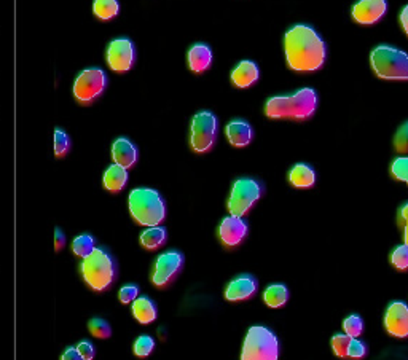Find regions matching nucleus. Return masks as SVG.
<instances>
[{"mask_svg": "<svg viewBox=\"0 0 408 360\" xmlns=\"http://www.w3.org/2000/svg\"><path fill=\"white\" fill-rule=\"evenodd\" d=\"M286 58L289 67L298 72L317 71L326 61V45L313 27L297 24L286 34Z\"/></svg>", "mask_w": 408, "mask_h": 360, "instance_id": "nucleus-1", "label": "nucleus"}, {"mask_svg": "<svg viewBox=\"0 0 408 360\" xmlns=\"http://www.w3.org/2000/svg\"><path fill=\"white\" fill-rule=\"evenodd\" d=\"M317 96L311 88H303L289 96H276L268 99L265 106V113L269 118H297L304 120L311 117L316 110Z\"/></svg>", "mask_w": 408, "mask_h": 360, "instance_id": "nucleus-2", "label": "nucleus"}, {"mask_svg": "<svg viewBox=\"0 0 408 360\" xmlns=\"http://www.w3.org/2000/svg\"><path fill=\"white\" fill-rule=\"evenodd\" d=\"M130 212L139 225L156 226L165 220L166 206L154 189H134L130 193Z\"/></svg>", "mask_w": 408, "mask_h": 360, "instance_id": "nucleus-3", "label": "nucleus"}, {"mask_svg": "<svg viewBox=\"0 0 408 360\" xmlns=\"http://www.w3.org/2000/svg\"><path fill=\"white\" fill-rule=\"evenodd\" d=\"M83 279L93 290L102 292L110 287L117 276V265L112 255L107 250L96 248L82 263Z\"/></svg>", "mask_w": 408, "mask_h": 360, "instance_id": "nucleus-4", "label": "nucleus"}, {"mask_svg": "<svg viewBox=\"0 0 408 360\" xmlns=\"http://www.w3.org/2000/svg\"><path fill=\"white\" fill-rule=\"evenodd\" d=\"M372 67L386 80H408V54L394 47L381 45L372 51Z\"/></svg>", "mask_w": 408, "mask_h": 360, "instance_id": "nucleus-5", "label": "nucleus"}, {"mask_svg": "<svg viewBox=\"0 0 408 360\" xmlns=\"http://www.w3.org/2000/svg\"><path fill=\"white\" fill-rule=\"evenodd\" d=\"M279 343L276 335L267 327L255 325L245 335L241 360H278Z\"/></svg>", "mask_w": 408, "mask_h": 360, "instance_id": "nucleus-6", "label": "nucleus"}, {"mask_svg": "<svg viewBox=\"0 0 408 360\" xmlns=\"http://www.w3.org/2000/svg\"><path fill=\"white\" fill-rule=\"evenodd\" d=\"M217 118L213 112H198L191 120L190 145L196 154H204L213 149L217 137Z\"/></svg>", "mask_w": 408, "mask_h": 360, "instance_id": "nucleus-7", "label": "nucleus"}, {"mask_svg": "<svg viewBox=\"0 0 408 360\" xmlns=\"http://www.w3.org/2000/svg\"><path fill=\"white\" fill-rule=\"evenodd\" d=\"M262 196V185L254 179H238L233 184L232 193L228 198V211L235 217H243L249 212L250 207L257 203Z\"/></svg>", "mask_w": 408, "mask_h": 360, "instance_id": "nucleus-8", "label": "nucleus"}, {"mask_svg": "<svg viewBox=\"0 0 408 360\" xmlns=\"http://www.w3.org/2000/svg\"><path fill=\"white\" fill-rule=\"evenodd\" d=\"M107 77L102 69H86L80 72L73 83V96L80 102H91L102 95L106 90Z\"/></svg>", "mask_w": 408, "mask_h": 360, "instance_id": "nucleus-9", "label": "nucleus"}, {"mask_svg": "<svg viewBox=\"0 0 408 360\" xmlns=\"http://www.w3.org/2000/svg\"><path fill=\"white\" fill-rule=\"evenodd\" d=\"M184 254L179 252V250H168V252L161 254L156 259L154 274H152V283L156 287H166L179 274L182 266H184Z\"/></svg>", "mask_w": 408, "mask_h": 360, "instance_id": "nucleus-10", "label": "nucleus"}, {"mask_svg": "<svg viewBox=\"0 0 408 360\" xmlns=\"http://www.w3.org/2000/svg\"><path fill=\"white\" fill-rule=\"evenodd\" d=\"M136 59L134 43L130 38L120 37L115 38L107 47V64L114 72L123 73L132 67Z\"/></svg>", "mask_w": 408, "mask_h": 360, "instance_id": "nucleus-11", "label": "nucleus"}, {"mask_svg": "<svg viewBox=\"0 0 408 360\" xmlns=\"http://www.w3.org/2000/svg\"><path fill=\"white\" fill-rule=\"evenodd\" d=\"M385 327L391 337H408V307L404 302H394L389 304L385 315Z\"/></svg>", "mask_w": 408, "mask_h": 360, "instance_id": "nucleus-12", "label": "nucleus"}, {"mask_svg": "<svg viewBox=\"0 0 408 360\" xmlns=\"http://www.w3.org/2000/svg\"><path fill=\"white\" fill-rule=\"evenodd\" d=\"M387 10L386 0H359L352 7V18L361 24H373Z\"/></svg>", "mask_w": 408, "mask_h": 360, "instance_id": "nucleus-13", "label": "nucleus"}, {"mask_svg": "<svg viewBox=\"0 0 408 360\" xmlns=\"http://www.w3.org/2000/svg\"><path fill=\"white\" fill-rule=\"evenodd\" d=\"M245 233H248V225L241 217H225L222 224L219 226V236L220 241L228 248H235L241 241L244 239Z\"/></svg>", "mask_w": 408, "mask_h": 360, "instance_id": "nucleus-14", "label": "nucleus"}, {"mask_svg": "<svg viewBox=\"0 0 408 360\" xmlns=\"http://www.w3.org/2000/svg\"><path fill=\"white\" fill-rule=\"evenodd\" d=\"M257 287H259V283L254 276L241 274L227 285L225 298H227L228 302H241V300H248L257 292Z\"/></svg>", "mask_w": 408, "mask_h": 360, "instance_id": "nucleus-15", "label": "nucleus"}, {"mask_svg": "<svg viewBox=\"0 0 408 360\" xmlns=\"http://www.w3.org/2000/svg\"><path fill=\"white\" fill-rule=\"evenodd\" d=\"M112 158H114L115 165L125 167V169L134 166L137 161L136 145L126 137H118L112 145Z\"/></svg>", "mask_w": 408, "mask_h": 360, "instance_id": "nucleus-16", "label": "nucleus"}, {"mask_svg": "<svg viewBox=\"0 0 408 360\" xmlns=\"http://www.w3.org/2000/svg\"><path fill=\"white\" fill-rule=\"evenodd\" d=\"M227 139L235 147H245L252 141V128L244 120H233L227 125Z\"/></svg>", "mask_w": 408, "mask_h": 360, "instance_id": "nucleus-17", "label": "nucleus"}, {"mask_svg": "<svg viewBox=\"0 0 408 360\" xmlns=\"http://www.w3.org/2000/svg\"><path fill=\"white\" fill-rule=\"evenodd\" d=\"M259 67L252 61H241L232 72V82L238 88H248L259 80Z\"/></svg>", "mask_w": 408, "mask_h": 360, "instance_id": "nucleus-18", "label": "nucleus"}, {"mask_svg": "<svg viewBox=\"0 0 408 360\" xmlns=\"http://www.w3.org/2000/svg\"><path fill=\"white\" fill-rule=\"evenodd\" d=\"M213 62V51L206 43H195L189 51V66L195 73L204 72Z\"/></svg>", "mask_w": 408, "mask_h": 360, "instance_id": "nucleus-19", "label": "nucleus"}, {"mask_svg": "<svg viewBox=\"0 0 408 360\" xmlns=\"http://www.w3.org/2000/svg\"><path fill=\"white\" fill-rule=\"evenodd\" d=\"M132 314L139 324H150L156 319V307L149 297L136 298L132 302Z\"/></svg>", "mask_w": 408, "mask_h": 360, "instance_id": "nucleus-20", "label": "nucleus"}, {"mask_svg": "<svg viewBox=\"0 0 408 360\" xmlns=\"http://www.w3.org/2000/svg\"><path fill=\"white\" fill-rule=\"evenodd\" d=\"M289 180L297 189H308V187H313L314 182H316V174H314L311 166L300 163V165H295L292 167L291 174H289Z\"/></svg>", "mask_w": 408, "mask_h": 360, "instance_id": "nucleus-21", "label": "nucleus"}, {"mask_svg": "<svg viewBox=\"0 0 408 360\" xmlns=\"http://www.w3.org/2000/svg\"><path fill=\"white\" fill-rule=\"evenodd\" d=\"M128 182V171L125 167L118 166V165H112L109 166V169L106 171L104 174V187L112 193H117L125 189Z\"/></svg>", "mask_w": 408, "mask_h": 360, "instance_id": "nucleus-22", "label": "nucleus"}, {"mask_svg": "<svg viewBox=\"0 0 408 360\" xmlns=\"http://www.w3.org/2000/svg\"><path fill=\"white\" fill-rule=\"evenodd\" d=\"M263 300L269 308H281L287 303L289 290L286 285H283V284L268 285L267 290H265V293H263Z\"/></svg>", "mask_w": 408, "mask_h": 360, "instance_id": "nucleus-23", "label": "nucleus"}, {"mask_svg": "<svg viewBox=\"0 0 408 360\" xmlns=\"http://www.w3.org/2000/svg\"><path fill=\"white\" fill-rule=\"evenodd\" d=\"M120 12L118 0H95L93 2V13L101 21H110Z\"/></svg>", "mask_w": 408, "mask_h": 360, "instance_id": "nucleus-24", "label": "nucleus"}, {"mask_svg": "<svg viewBox=\"0 0 408 360\" xmlns=\"http://www.w3.org/2000/svg\"><path fill=\"white\" fill-rule=\"evenodd\" d=\"M165 241H166V230L161 228L158 225L150 226V228L142 231L141 235V244L149 250L158 249L160 245L165 244Z\"/></svg>", "mask_w": 408, "mask_h": 360, "instance_id": "nucleus-25", "label": "nucleus"}, {"mask_svg": "<svg viewBox=\"0 0 408 360\" xmlns=\"http://www.w3.org/2000/svg\"><path fill=\"white\" fill-rule=\"evenodd\" d=\"M95 249H96L95 248V239H93V236H90V235L77 236V238L73 239V243H72L73 254H75L77 257H82V259L88 257V255H90Z\"/></svg>", "mask_w": 408, "mask_h": 360, "instance_id": "nucleus-26", "label": "nucleus"}, {"mask_svg": "<svg viewBox=\"0 0 408 360\" xmlns=\"http://www.w3.org/2000/svg\"><path fill=\"white\" fill-rule=\"evenodd\" d=\"M88 328H90L93 337L101 338V339L109 338L112 335V328H110L109 322H107V320H104V319H99V317L91 319L90 324H88Z\"/></svg>", "mask_w": 408, "mask_h": 360, "instance_id": "nucleus-27", "label": "nucleus"}, {"mask_svg": "<svg viewBox=\"0 0 408 360\" xmlns=\"http://www.w3.org/2000/svg\"><path fill=\"white\" fill-rule=\"evenodd\" d=\"M154 348H155L154 338L149 337V335H141L134 343V354L137 357H147L150 356L152 351H154Z\"/></svg>", "mask_w": 408, "mask_h": 360, "instance_id": "nucleus-28", "label": "nucleus"}, {"mask_svg": "<svg viewBox=\"0 0 408 360\" xmlns=\"http://www.w3.org/2000/svg\"><path fill=\"white\" fill-rule=\"evenodd\" d=\"M351 337L350 335H335V337L332 338V349L333 352H335L337 357H341L345 359L348 357V349H350V344H351Z\"/></svg>", "mask_w": 408, "mask_h": 360, "instance_id": "nucleus-29", "label": "nucleus"}, {"mask_svg": "<svg viewBox=\"0 0 408 360\" xmlns=\"http://www.w3.org/2000/svg\"><path fill=\"white\" fill-rule=\"evenodd\" d=\"M343 328H345V333L350 335L351 338H357V337H361V333L363 330V322L357 314H351V315H348V317L345 319V322H343Z\"/></svg>", "mask_w": 408, "mask_h": 360, "instance_id": "nucleus-30", "label": "nucleus"}, {"mask_svg": "<svg viewBox=\"0 0 408 360\" xmlns=\"http://www.w3.org/2000/svg\"><path fill=\"white\" fill-rule=\"evenodd\" d=\"M391 263L394 268L400 271L408 269V245L407 244L396 248V250L391 255Z\"/></svg>", "mask_w": 408, "mask_h": 360, "instance_id": "nucleus-31", "label": "nucleus"}, {"mask_svg": "<svg viewBox=\"0 0 408 360\" xmlns=\"http://www.w3.org/2000/svg\"><path fill=\"white\" fill-rule=\"evenodd\" d=\"M396 150L402 155H408V121H405L396 132L394 137Z\"/></svg>", "mask_w": 408, "mask_h": 360, "instance_id": "nucleus-32", "label": "nucleus"}, {"mask_svg": "<svg viewBox=\"0 0 408 360\" xmlns=\"http://www.w3.org/2000/svg\"><path fill=\"white\" fill-rule=\"evenodd\" d=\"M392 176L396 177V179H399L402 182H405L408 184V156H400L397 158V160L392 163Z\"/></svg>", "mask_w": 408, "mask_h": 360, "instance_id": "nucleus-33", "label": "nucleus"}, {"mask_svg": "<svg viewBox=\"0 0 408 360\" xmlns=\"http://www.w3.org/2000/svg\"><path fill=\"white\" fill-rule=\"evenodd\" d=\"M71 149V139L62 130L55 131V155L56 156H64Z\"/></svg>", "mask_w": 408, "mask_h": 360, "instance_id": "nucleus-34", "label": "nucleus"}, {"mask_svg": "<svg viewBox=\"0 0 408 360\" xmlns=\"http://www.w3.org/2000/svg\"><path fill=\"white\" fill-rule=\"evenodd\" d=\"M137 295H139V287L137 285H125L120 292H118V300L123 304H128V303H132L134 300L137 298Z\"/></svg>", "mask_w": 408, "mask_h": 360, "instance_id": "nucleus-35", "label": "nucleus"}, {"mask_svg": "<svg viewBox=\"0 0 408 360\" xmlns=\"http://www.w3.org/2000/svg\"><path fill=\"white\" fill-rule=\"evenodd\" d=\"M367 354V349H365V344L362 341H359L357 338H352L351 339V344H350V349H348V357L350 359H362L363 356Z\"/></svg>", "mask_w": 408, "mask_h": 360, "instance_id": "nucleus-36", "label": "nucleus"}, {"mask_svg": "<svg viewBox=\"0 0 408 360\" xmlns=\"http://www.w3.org/2000/svg\"><path fill=\"white\" fill-rule=\"evenodd\" d=\"M397 221H399V226L404 230V239L405 244L408 245V203L400 207L399 215H397Z\"/></svg>", "mask_w": 408, "mask_h": 360, "instance_id": "nucleus-37", "label": "nucleus"}, {"mask_svg": "<svg viewBox=\"0 0 408 360\" xmlns=\"http://www.w3.org/2000/svg\"><path fill=\"white\" fill-rule=\"evenodd\" d=\"M77 351L80 352V356L83 359H85V360H93V359H95V354H96V349H95V346H93V344L90 341L78 343Z\"/></svg>", "mask_w": 408, "mask_h": 360, "instance_id": "nucleus-38", "label": "nucleus"}, {"mask_svg": "<svg viewBox=\"0 0 408 360\" xmlns=\"http://www.w3.org/2000/svg\"><path fill=\"white\" fill-rule=\"evenodd\" d=\"M64 245H66V235L62 233V230L56 228L55 230V250L56 252H59Z\"/></svg>", "mask_w": 408, "mask_h": 360, "instance_id": "nucleus-39", "label": "nucleus"}, {"mask_svg": "<svg viewBox=\"0 0 408 360\" xmlns=\"http://www.w3.org/2000/svg\"><path fill=\"white\" fill-rule=\"evenodd\" d=\"M61 360H85V359L80 356V352L77 351V348H67L66 351H64Z\"/></svg>", "mask_w": 408, "mask_h": 360, "instance_id": "nucleus-40", "label": "nucleus"}, {"mask_svg": "<svg viewBox=\"0 0 408 360\" xmlns=\"http://www.w3.org/2000/svg\"><path fill=\"white\" fill-rule=\"evenodd\" d=\"M400 23H402V26H404L405 32L408 34V5H407V7L404 10H402V13H400Z\"/></svg>", "mask_w": 408, "mask_h": 360, "instance_id": "nucleus-41", "label": "nucleus"}]
</instances>
